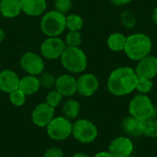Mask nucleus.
I'll return each mask as SVG.
<instances>
[{
	"instance_id": "24",
	"label": "nucleus",
	"mask_w": 157,
	"mask_h": 157,
	"mask_svg": "<svg viewBox=\"0 0 157 157\" xmlns=\"http://www.w3.org/2000/svg\"><path fill=\"white\" fill-rule=\"evenodd\" d=\"M121 23L126 29H133L136 26L137 19L135 14L131 10H124L121 14Z\"/></svg>"
},
{
	"instance_id": "40",
	"label": "nucleus",
	"mask_w": 157,
	"mask_h": 157,
	"mask_svg": "<svg viewBox=\"0 0 157 157\" xmlns=\"http://www.w3.org/2000/svg\"><path fill=\"white\" fill-rule=\"evenodd\" d=\"M150 157H157V156H155V155H154V156H150Z\"/></svg>"
},
{
	"instance_id": "33",
	"label": "nucleus",
	"mask_w": 157,
	"mask_h": 157,
	"mask_svg": "<svg viewBox=\"0 0 157 157\" xmlns=\"http://www.w3.org/2000/svg\"><path fill=\"white\" fill-rule=\"evenodd\" d=\"M93 157H114L109 151H100L97 153Z\"/></svg>"
},
{
	"instance_id": "29",
	"label": "nucleus",
	"mask_w": 157,
	"mask_h": 157,
	"mask_svg": "<svg viewBox=\"0 0 157 157\" xmlns=\"http://www.w3.org/2000/svg\"><path fill=\"white\" fill-rule=\"evenodd\" d=\"M63 98V97L56 89L51 90L46 96V103L48 105H50L51 107H52L53 109H55L56 107H58L61 104Z\"/></svg>"
},
{
	"instance_id": "26",
	"label": "nucleus",
	"mask_w": 157,
	"mask_h": 157,
	"mask_svg": "<svg viewBox=\"0 0 157 157\" xmlns=\"http://www.w3.org/2000/svg\"><path fill=\"white\" fill-rule=\"evenodd\" d=\"M26 95L19 89H16L8 94V98L10 103L15 107H21L26 102Z\"/></svg>"
},
{
	"instance_id": "15",
	"label": "nucleus",
	"mask_w": 157,
	"mask_h": 157,
	"mask_svg": "<svg viewBox=\"0 0 157 157\" xmlns=\"http://www.w3.org/2000/svg\"><path fill=\"white\" fill-rule=\"evenodd\" d=\"M20 78L12 70L6 69L0 72V90L9 94L18 88Z\"/></svg>"
},
{
	"instance_id": "19",
	"label": "nucleus",
	"mask_w": 157,
	"mask_h": 157,
	"mask_svg": "<svg viewBox=\"0 0 157 157\" xmlns=\"http://www.w3.org/2000/svg\"><path fill=\"white\" fill-rule=\"evenodd\" d=\"M21 12L20 0H0V14L2 17L13 18Z\"/></svg>"
},
{
	"instance_id": "4",
	"label": "nucleus",
	"mask_w": 157,
	"mask_h": 157,
	"mask_svg": "<svg viewBox=\"0 0 157 157\" xmlns=\"http://www.w3.org/2000/svg\"><path fill=\"white\" fill-rule=\"evenodd\" d=\"M66 16L52 10L45 13L40 19V30L47 37H59L65 29Z\"/></svg>"
},
{
	"instance_id": "6",
	"label": "nucleus",
	"mask_w": 157,
	"mask_h": 157,
	"mask_svg": "<svg viewBox=\"0 0 157 157\" xmlns=\"http://www.w3.org/2000/svg\"><path fill=\"white\" fill-rule=\"evenodd\" d=\"M72 135L77 142L89 144L98 138V130L93 121L87 119H78L73 122Z\"/></svg>"
},
{
	"instance_id": "8",
	"label": "nucleus",
	"mask_w": 157,
	"mask_h": 157,
	"mask_svg": "<svg viewBox=\"0 0 157 157\" xmlns=\"http://www.w3.org/2000/svg\"><path fill=\"white\" fill-rule=\"evenodd\" d=\"M19 65L28 75H40L44 72L45 63L41 56L33 52H26L19 59Z\"/></svg>"
},
{
	"instance_id": "21",
	"label": "nucleus",
	"mask_w": 157,
	"mask_h": 157,
	"mask_svg": "<svg viewBox=\"0 0 157 157\" xmlns=\"http://www.w3.org/2000/svg\"><path fill=\"white\" fill-rule=\"evenodd\" d=\"M80 103L75 99H68L63 106V114L68 120H75L80 113Z\"/></svg>"
},
{
	"instance_id": "30",
	"label": "nucleus",
	"mask_w": 157,
	"mask_h": 157,
	"mask_svg": "<svg viewBox=\"0 0 157 157\" xmlns=\"http://www.w3.org/2000/svg\"><path fill=\"white\" fill-rule=\"evenodd\" d=\"M72 7H73L72 0H55L54 1V10L65 16L72 9Z\"/></svg>"
},
{
	"instance_id": "5",
	"label": "nucleus",
	"mask_w": 157,
	"mask_h": 157,
	"mask_svg": "<svg viewBox=\"0 0 157 157\" xmlns=\"http://www.w3.org/2000/svg\"><path fill=\"white\" fill-rule=\"evenodd\" d=\"M155 104L148 95L136 94L129 102L128 110L129 115L144 121L153 117Z\"/></svg>"
},
{
	"instance_id": "12",
	"label": "nucleus",
	"mask_w": 157,
	"mask_h": 157,
	"mask_svg": "<svg viewBox=\"0 0 157 157\" xmlns=\"http://www.w3.org/2000/svg\"><path fill=\"white\" fill-rule=\"evenodd\" d=\"M136 63H137L134 70L139 78L154 79L155 77H156L157 57L155 55L149 54Z\"/></svg>"
},
{
	"instance_id": "35",
	"label": "nucleus",
	"mask_w": 157,
	"mask_h": 157,
	"mask_svg": "<svg viewBox=\"0 0 157 157\" xmlns=\"http://www.w3.org/2000/svg\"><path fill=\"white\" fill-rule=\"evenodd\" d=\"M72 157H90L88 155L85 154V153H81V152H78V153H75L74 154V155Z\"/></svg>"
},
{
	"instance_id": "1",
	"label": "nucleus",
	"mask_w": 157,
	"mask_h": 157,
	"mask_svg": "<svg viewBox=\"0 0 157 157\" xmlns=\"http://www.w3.org/2000/svg\"><path fill=\"white\" fill-rule=\"evenodd\" d=\"M138 76L134 68L120 66L115 68L107 80L108 91L115 97H125L135 91Z\"/></svg>"
},
{
	"instance_id": "13",
	"label": "nucleus",
	"mask_w": 157,
	"mask_h": 157,
	"mask_svg": "<svg viewBox=\"0 0 157 157\" xmlns=\"http://www.w3.org/2000/svg\"><path fill=\"white\" fill-rule=\"evenodd\" d=\"M54 118V109L46 102L38 104L31 112V120L34 125L40 128H46Z\"/></svg>"
},
{
	"instance_id": "37",
	"label": "nucleus",
	"mask_w": 157,
	"mask_h": 157,
	"mask_svg": "<svg viewBox=\"0 0 157 157\" xmlns=\"http://www.w3.org/2000/svg\"><path fill=\"white\" fill-rule=\"evenodd\" d=\"M153 118L157 119V104L155 105V109H154V113H153Z\"/></svg>"
},
{
	"instance_id": "32",
	"label": "nucleus",
	"mask_w": 157,
	"mask_h": 157,
	"mask_svg": "<svg viewBox=\"0 0 157 157\" xmlns=\"http://www.w3.org/2000/svg\"><path fill=\"white\" fill-rule=\"evenodd\" d=\"M132 0H109V2L116 6H124L130 4Z\"/></svg>"
},
{
	"instance_id": "41",
	"label": "nucleus",
	"mask_w": 157,
	"mask_h": 157,
	"mask_svg": "<svg viewBox=\"0 0 157 157\" xmlns=\"http://www.w3.org/2000/svg\"><path fill=\"white\" fill-rule=\"evenodd\" d=\"M156 1H157V0H156Z\"/></svg>"
},
{
	"instance_id": "28",
	"label": "nucleus",
	"mask_w": 157,
	"mask_h": 157,
	"mask_svg": "<svg viewBox=\"0 0 157 157\" xmlns=\"http://www.w3.org/2000/svg\"><path fill=\"white\" fill-rule=\"evenodd\" d=\"M39 80H40V87H43L45 89H51V88L54 87V86H55L56 77L50 73H44L43 72L40 75Z\"/></svg>"
},
{
	"instance_id": "3",
	"label": "nucleus",
	"mask_w": 157,
	"mask_h": 157,
	"mask_svg": "<svg viewBox=\"0 0 157 157\" xmlns=\"http://www.w3.org/2000/svg\"><path fill=\"white\" fill-rule=\"evenodd\" d=\"M62 65L72 74L85 72L87 67V57L80 47H66L61 56Z\"/></svg>"
},
{
	"instance_id": "7",
	"label": "nucleus",
	"mask_w": 157,
	"mask_h": 157,
	"mask_svg": "<svg viewBox=\"0 0 157 157\" xmlns=\"http://www.w3.org/2000/svg\"><path fill=\"white\" fill-rule=\"evenodd\" d=\"M73 122L64 116L54 117L47 125L48 136L54 141H64L72 135Z\"/></svg>"
},
{
	"instance_id": "20",
	"label": "nucleus",
	"mask_w": 157,
	"mask_h": 157,
	"mask_svg": "<svg viewBox=\"0 0 157 157\" xmlns=\"http://www.w3.org/2000/svg\"><path fill=\"white\" fill-rule=\"evenodd\" d=\"M126 39L127 36H125L123 33L113 32L109 34L107 38V46L110 51L114 52H123L126 43Z\"/></svg>"
},
{
	"instance_id": "17",
	"label": "nucleus",
	"mask_w": 157,
	"mask_h": 157,
	"mask_svg": "<svg viewBox=\"0 0 157 157\" xmlns=\"http://www.w3.org/2000/svg\"><path fill=\"white\" fill-rule=\"evenodd\" d=\"M21 10L29 17H38L47 8L46 0H20Z\"/></svg>"
},
{
	"instance_id": "22",
	"label": "nucleus",
	"mask_w": 157,
	"mask_h": 157,
	"mask_svg": "<svg viewBox=\"0 0 157 157\" xmlns=\"http://www.w3.org/2000/svg\"><path fill=\"white\" fill-rule=\"evenodd\" d=\"M142 134L150 139H157V119L152 117L142 121Z\"/></svg>"
},
{
	"instance_id": "11",
	"label": "nucleus",
	"mask_w": 157,
	"mask_h": 157,
	"mask_svg": "<svg viewBox=\"0 0 157 157\" xmlns=\"http://www.w3.org/2000/svg\"><path fill=\"white\" fill-rule=\"evenodd\" d=\"M77 93L85 98L94 96L99 88L98 77L91 73L82 74L77 79Z\"/></svg>"
},
{
	"instance_id": "9",
	"label": "nucleus",
	"mask_w": 157,
	"mask_h": 157,
	"mask_svg": "<svg viewBox=\"0 0 157 157\" xmlns=\"http://www.w3.org/2000/svg\"><path fill=\"white\" fill-rule=\"evenodd\" d=\"M65 48V41L61 38L48 37L41 42L40 51L43 58L48 60H56L61 58Z\"/></svg>"
},
{
	"instance_id": "14",
	"label": "nucleus",
	"mask_w": 157,
	"mask_h": 157,
	"mask_svg": "<svg viewBox=\"0 0 157 157\" xmlns=\"http://www.w3.org/2000/svg\"><path fill=\"white\" fill-rule=\"evenodd\" d=\"M54 88L63 97H73L77 93V80L71 75H61L56 77Z\"/></svg>"
},
{
	"instance_id": "39",
	"label": "nucleus",
	"mask_w": 157,
	"mask_h": 157,
	"mask_svg": "<svg viewBox=\"0 0 157 157\" xmlns=\"http://www.w3.org/2000/svg\"><path fill=\"white\" fill-rule=\"evenodd\" d=\"M127 157H136V156H134V155H129V156H127Z\"/></svg>"
},
{
	"instance_id": "34",
	"label": "nucleus",
	"mask_w": 157,
	"mask_h": 157,
	"mask_svg": "<svg viewBox=\"0 0 157 157\" xmlns=\"http://www.w3.org/2000/svg\"><path fill=\"white\" fill-rule=\"evenodd\" d=\"M151 17H152V21L153 23L157 26V6L154 8L153 12H152V15H151Z\"/></svg>"
},
{
	"instance_id": "25",
	"label": "nucleus",
	"mask_w": 157,
	"mask_h": 157,
	"mask_svg": "<svg viewBox=\"0 0 157 157\" xmlns=\"http://www.w3.org/2000/svg\"><path fill=\"white\" fill-rule=\"evenodd\" d=\"M154 88V82L153 79L148 78H139L137 80L135 91H137L139 94L148 95Z\"/></svg>"
},
{
	"instance_id": "31",
	"label": "nucleus",
	"mask_w": 157,
	"mask_h": 157,
	"mask_svg": "<svg viewBox=\"0 0 157 157\" xmlns=\"http://www.w3.org/2000/svg\"><path fill=\"white\" fill-rule=\"evenodd\" d=\"M43 157H63V152L58 147H50L45 151Z\"/></svg>"
},
{
	"instance_id": "27",
	"label": "nucleus",
	"mask_w": 157,
	"mask_h": 157,
	"mask_svg": "<svg viewBox=\"0 0 157 157\" xmlns=\"http://www.w3.org/2000/svg\"><path fill=\"white\" fill-rule=\"evenodd\" d=\"M82 43V35L80 31H68L65 37L66 47H80Z\"/></svg>"
},
{
	"instance_id": "16",
	"label": "nucleus",
	"mask_w": 157,
	"mask_h": 157,
	"mask_svg": "<svg viewBox=\"0 0 157 157\" xmlns=\"http://www.w3.org/2000/svg\"><path fill=\"white\" fill-rule=\"evenodd\" d=\"M121 128L126 136L139 138L142 134V121L129 115L121 121Z\"/></svg>"
},
{
	"instance_id": "10",
	"label": "nucleus",
	"mask_w": 157,
	"mask_h": 157,
	"mask_svg": "<svg viewBox=\"0 0 157 157\" xmlns=\"http://www.w3.org/2000/svg\"><path fill=\"white\" fill-rule=\"evenodd\" d=\"M108 151L114 157H127L134 151V144L129 136H118L109 144Z\"/></svg>"
},
{
	"instance_id": "38",
	"label": "nucleus",
	"mask_w": 157,
	"mask_h": 157,
	"mask_svg": "<svg viewBox=\"0 0 157 157\" xmlns=\"http://www.w3.org/2000/svg\"><path fill=\"white\" fill-rule=\"evenodd\" d=\"M155 101H156V104H157V92H156V94H155Z\"/></svg>"
},
{
	"instance_id": "36",
	"label": "nucleus",
	"mask_w": 157,
	"mask_h": 157,
	"mask_svg": "<svg viewBox=\"0 0 157 157\" xmlns=\"http://www.w3.org/2000/svg\"><path fill=\"white\" fill-rule=\"evenodd\" d=\"M5 37H6L5 31L3 30V29H2V28H0V43L5 40Z\"/></svg>"
},
{
	"instance_id": "18",
	"label": "nucleus",
	"mask_w": 157,
	"mask_h": 157,
	"mask_svg": "<svg viewBox=\"0 0 157 157\" xmlns=\"http://www.w3.org/2000/svg\"><path fill=\"white\" fill-rule=\"evenodd\" d=\"M18 88L26 96H31V95L36 94L40 88L39 77L36 75H31L23 76L19 80Z\"/></svg>"
},
{
	"instance_id": "23",
	"label": "nucleus",
	"mask_w": 157,
	"mask_h": 157,
	"mask_svg": "<svg viewBox=\"0 0 157 157\" xmlns=\"http://www.w3.org/2000/svg\"><path fill=\"white\" fill-rule=\"evenodd\" d=\"M66 29L69 31H80L84 26V20L78 14H69L65 19Z\"/></svg>"
},
{
	"instance_id": "2",
	"label": "nucleus",
	"mask_w": 157,
	"mask_h": 157,
	"mask_svg": "<svg viewBox=\"0 0 157 157\" xmlns=\"http://www.w3.org/2000/svg\"><path fill=\"white\" fill-rule=\"evenodd\" d=\"M152 50L153 41L151 37L145 33L135 32L127 36L123 52L130 60L138 62L144 57L151 54Z\"/></svg>"
}]
</instances>
